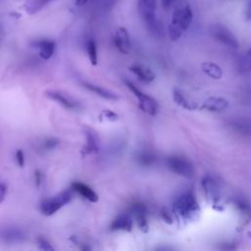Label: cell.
I'll return each mask as SVG.
<instances>
[{
    "instance_id": "cell-1",
    "label": "cell",
    "mask_w": 251,
    "mask_h": 251,
    "mask_svg": "<svg viewBox=\"0 0 251 251\" xmlns=\"http://www.w3.org/2000/svg\"><path fill=\"white\" fill-rule=\"evenodd\" d=\"M193 20V10L188 5L176 9L172 17V22L168 28L170 38L174 41L180 38L182 34L191 27Z\"/></svg>"
},
{
    "instance_id": "cell-18",
    "label": "cell",
    "mask_w": 251,
    "mask_h": 251,
    "mask_svg": "<svg viewBox=\"0 0 251 251\" xmlns=\"http://www.w3.org/2000/svg\"><path fill=\"white\" fill-rule=\"evenodd\" d=\"M82 85L84 88H86L87 90H89L90 91L95 93L96 95L104 98V99H107V100H118L120 97L118 94H116L115 92H112L106 89H103L99 86H96V85H93L91 83H89V82H82Z\"/></svg>"
},
{
    "instance_id": "cell-15",
    "label": "cell",
    "mask_w": 251,
    "mask_h": 251,
    "mask_svg": "<svg viewBox=\"0 0 251 251\" xmlns=\"http://www.w3.org/2000/svg\"><path fill=\"white\" fill-rule=\"evenodd\" d=\"M0 237H1L4 241L9 243H15V242H22L26 239V235L24 232L18 228H6L0 232Z\"/></svg>"
},
{
    "instance_id": "cell-31",
    "label": "cell",
    "mask_w": 251,
    "mask_h": 251,
    "mask_svg": "<svg viewBox=\"0 0 251 251\" xmlns=\"http://www.w3.org/2000/svg\"><path fill=\"white\" fill-rule=\"evenodd\" d=\"M16 160H17V163L20 167H24L25 165V155H24V152L22 150H17L16 152Z\"/></svg>"
},
{
    "instance_id": "cell-17",
    "label": "cell",
    "mask_w": 251,
    "mask_h": 251,
    "mask_svg": "<svg viewBox=\"0 0 251 251\" xmlns=\"http://www.w3.org/2000/svg\"><path fill=\"white\" fill-rule=\"evenodd\" d=\"M130 70L139 78L140 81L149 84L155 80V74L151 69L146 66L135 64L130 67Z\"/></svg>"
},
{
    "instance_id": "cell-19",
    "label": "cell",
    "mask_w": 251,
    "mask_h": 251,
    "mask_svg": "<svg viewBox=\"0 0 251 251\" xmlns=\"http://www.w3.org/2000/svg\"><path fill=\"white\" fill-rule=\"evenodd\" d=\"M86 138L87 143L83 148L84 155L97 153L99 151V139L96 134L91 130H88L86 132Z\"/></svg>"
},
{
    "instance_id": "cell-2",
    "label": "cell",
    "mask_w": 251,
    "mask_h": 251,
    "mask_svg": "<svg viewBox=\"0 0 251 251\" xmlns=\"http://www.w3.org/2000/svg\"><path fill=\"white\" fill-rule=\"evenodd\" d=\"M173 209L177 216L184 221L193 220L200 211L198 202L193 192H185L178 197L174 201Z\"/></svg>"
},
{
    "instance_id": "cell-23",
    "label": "cell",
    "mask_w": 251,
    "mask_h": 251,
    "mask_svg": "<svg viewBox=\"0 0 251 251\" xmlns=\"http://www.w3.org/2000/svg\"><path fill=\"white\" fill-rule=\"evenodd\" d=\"M202 71L211 79L220 80L223 77V70L222 68L213 62H204L201 65Z\"/></svg>"
},
{
    "instance_id": "cell-6",
    "label": "cell",
    "mask_w": 251,
    "mask_h": 251,
    "mask_svg": "<svg viewBox=\"0 0 251 251\" xmlns=\"http://www.w3.org/2000/svg\"><path fill=\"white\" fill-rule=\"evenodd\" d=\"M167 167L173 173L186 178L192 179L195 176V169L192 163L187 159L180 156H170L166 160Z\"/></svg>"
},
{
    "instance_id": "cell-34",
    "label": "cell",
    "mask_w": 251,
    "mask_h": 251,
    "mask_svg": "<svg viewBox=\"0 0 251 251\" xmlns=\"http://www.w3.org/2000/svg\"><path fill=\"white\" fill-rule=\"evenodd\" d=\"M175 2V0H161V4L165 9H169L172 7L173 3Z\"/></svg>"
},
{
    "instance_id": "cell-32",
    "label": "cell",
    "mask_w": 251,
    "mask_h": 251,
    "mask_svg": "<svg viewBox=\"0 0 251 251\" xmlns=\"http://www.w3.org/2000/svg\"><path fill=\"white\" fill-rule=\"evenodd\" d=\"M245 19L246 21H251V0H247L245 8Z\"/></svg>"
},
{
    "instance_id": "cell-35",
    "label": "cell",
    "mask_w": 251,
    "mask_h": 251,
    "mask_svg": "<svg viewBox=\"0 0 251 251\" xmlns=\"http://www.w3.org/2000/svg\"><path fill=\"white\" fill-rule=\"evenodd\" d=\"M161 215H162L164 221H166L167 223H170V224H171V223L173 222V221H172V218H171V216H170V214H169L167 211L161 212Z\"/></svg>"
},
{
    "instance_id": "cell-21",
    "label": "cell",
    "mask_w": 251,
    "mask_h": 251,
    "mask_svg": "<svg viewBox=\"0 0 251 251\" xmlns=\"http://www.w3.org/2000/svg\"><path fill=\"white\" fill-rule=\"evenodd\" d=\"M173 99L176 102L177 105L180 106L181 108L185 109V110H196L197 108V104L193 101L191 98H188L187 96H185L180 90H173Z\"/></svg>"
},
{
    "instance_id": "cell-12",
    "label": "cell",
    "mask_w": 251,
    "mask_h": 251,
    "mask_svg": "<svg viewBox=\"0 0 251 251\" xmlns=\"http://www.w3.org/2000/svg\"><path fill=\"white\" fill-rule=\"evenodd\" d=\"M112 231L131 232L133 230V219L130 214L123 213L117 216L111 224Z\"/></svg>"
},
{
    "instance_id": "cell-9",
    "label": "cell",
    "mask_w": 251,
    "mask_h": 251,
    "mask_svg": "<svg viewBox=\"0 0 251 251\" xmlns=\"http://www.w3.org/2000/svg\"><path fill=\"white\" fill-rule=\"evenodd\" d=\"M202 187L208 201L217 204L220 200V187L218 182L210 176H206L202 179Z\"/></svg>"
},
{
    "instance_id": "cell-10",
    "label": "cell",
    "mask_w": 251,
    "mask_h": 251,
    "mask_svg": "<svg viewBox=\"0 0 251 251\" xmlns=\"http://www.w3.org/2000/svg\"><path fill=\"white\" fill-rule=\"evenodd\" d=\"M114 44L123 54H129L131 51V38L128 31L125 28H119L114 36Z\"/></svg>"
},
{
    "instance_id": "cell-36",
    "label": "cell",
    "mask_w": 251,
    "mask_h": 251,
    "mask_svg": "<svg viewBox=\"0 0 251 251\" xmlns=\"http://www.w3.org/2000/svg\"><path fill=\"white\" fill-rule=\"evenodd\" d=\"M35 177H36V185H37V186H39L40 181H41V174H40L38 171H36V174H35Z\"/></svg>"
},
{
    "instance_id": "cell-25",
    "label": "cell",
    "mask_w": 251,
    "mask_h": 251,
    "mask_svg": "<svg viewBox=\"0 0 251 251\" xmlns=\"http://www.w3.org/2000/svg\"><path fill=\"white\" fill-rule=\"evenodd\" d=\"M87 52L89 55V59L93 66L97 65L98 56H97V45L93 38H90L87 42Z\"/></svg>"
},
{
    "instance_id": "cell-20",
    "label": "cell",
    "mask_w": 251,
    "mask_h": 251,
    "mask_svg": "<svg viewBox=\"0 0 251 251\" xmlns=\"http://www.w3.org/2000/svg\"><path fill=\"white\" fill-rule=\"evenodd\" d=\"M231 127L240 135L251 136V119L249 118H237L233 119L230 123Z\"/></svg>"
},
{
    "instance_id": "cell-11",
    "label": "cell",
    "mask_w": 251,
    "mask_h": 251,
    "mask_svg": "<svg viewBox=\"0 0 251 251\" xmlns=\"http://www.w3.org/2000/svg\"><path fill=\"white\" fill-rule=\"evenodd\" d=\"M229 106V101L223 97H209L201 105V109L209 112H221L227 109Z\"/></svg>"
},
{
    "instance_id": "cell-33",
    "label": "cell",
    "mask_w": 251,
    "mask_h": 251,
    "mask_svg": "<svg viewBox=\"0 0 251 251\" xmlns=\"http://www.w3.org/2000/svg\"><path fill=\"white\" fill-rule=\"evenodd\" d=\"M104 114H105L106 118H107L108 120H110V121H115V120H117V119H118V115H117V114H115L114 112L110 111V110H106V111H104Z\"/></svg>"
},
{
    "instance_id": "cell-16",
    "label": "cell",
    "mask_w": 251,
    "mask_h": 251,
    "mask_svg": "<svg viewBox=\"0 0 251 251\" xmlns=\"http://www.w3.org/2000/svg\"><path fill=\"white\" fill-rule=\"evenodd\" d=\"M73 191L77 192L80 196L85 197L90 202H96L98 200V196L97 194L92 190L91 187H90L88 184L80 181H75L72 184Z\"/></svg>"
},
{
    "instance_id": "cell-29",
    "label": "cell",
    "mask_w": 251,
    "mask_h": 251,
    "mask_svg": "<svg viewBox=\"0 0 251 251\" xmlns=\"http://www.w3.org/2000/svg\"><path fill=\"white\" fill-rule=\"evenodd\" d=\"M59 140H57V139H48V140H46L45 142H44V146H45V148L46 149H53V148H55L58 144H59Z\"/></svg>"
},
{
    "instance_id": "cell-37",
    "label": "cell",
    "mask_w": 251,
    "mask_h": 251,
    "mask_svg": "<svg viewBox=\"0 0 251 251\" xmlns=\"http://www.w3.org/2000/svg\"><path fill=\"white\" fill-rule=\"evenodd\" d=\"M89 2V0H75V3L77 6H84Z\"/></svg>"
},
{
    "instance_id": "cell-22",
    "label": "cell",
    "mask_w": 251,
    "mask_h": 251,
    "mask_svg": "<svg viewBox=\"0 0 251 251\" xmlns=\"http://www.w3.org/2000/svg\"><path fill=\"white\" fill-rule=\"evenodd\" d=\"M54 0H27L25 2V11L30 15H35L49 5Z\"/></svg>"
},
{
    "instance_id": "cell-27",
    "label": "cell",
    "mask_w": 251,
    "mask_h": 251,
    "mask_svg": "<svg viewBox=\"0 0 251 251\" xmlns=\"http://www.w3.org/2000/svg\"><path fill=\"white\" fill-rule=\"evenodd\" d=\"M139 162L143 165H151L154 162V156L148 152H143L138 157Z\"/></svg>"
},
{
    "instance_id": "cell-5",
    "label": "cell",
    "mask_w": 251,
    "mask_h": 251,
    "mask_svg": "<svg viewBox=\"0 0 251 251\" xmlns=\"http://www.w3.org/2000/svg\"><path fill=\"white\" fill-rule=\"evenodd\" d=\"M126 86L128 87V89L135 94V96L138 98L139 100V106L140 108L146 114L150 115V116H155L158 113V103L157 101L151 97L150 95L143 92L141 90L138 89V87H136L132 82L125 80L124 81Z\"/></svg>"
},
{
    "instance_id": "cell-8",
    "label": "cell",
    "mask_w": 251,
    "mask_h": 251,
    "mask_svg": "<svg viewBox=\"0 0 251 251\" xmlns=\"http://www.w3.org/2000/svg\"><path fill=\"white\" fill-rule=\"evenodd\" d=\"M45 95L49 99L56 101L57 103H59L60 105L69 110H77L81 107L80 103L76 99H74L73 97H71L66 93H63L62 91L47 90L45 91Z\"/></svg>"
},
{
    "instance_id": "cell-30",
    "label": "cell",
    "mask_w": 251,
    "mask_h": 251,
    "mask_svg": "<svg viewBox=\"0 0 251 251\" xmlns=\"http://www.w3.org/2000/svg\"><path fill=\"white\" fill-rule=\"evenodd\" d=\"M7 193V185L4 182L0 181V203H2L3 200L5 199Z\"/></svg>"
},
{
    "instance_id": "cell-4",
    "label": "cell",
    "mask_w": 251,
    "mask_h": 251,
    "mask_svg": "<svg viewBox=\"0 0 251 251\" xmlns=\"http://www.w3.org/2000/svg\"><path fill=\"white\" fill-rule=\"evenodd\" d=\"M72 190H66L55 196L54 197L43 200L40 203V212L45 216H51L60 210L63 206L67 205L73 198Z\"/></svg>"
},
{
    "instance_id": "cell-26",
    "label": "cell",
    "mask_w": 251,
    "mask_h": 251,
    "mask_svg": "<svg viewBox=\"0 0 251 251\" xmlns=\"http://www.w3.org/2000/svg\"><path fill=\"white\" fill-rule=\"evenodd\" d=\"M236 206L240 211V213L243 214V217H249L251 215V207L244 200L236 201Z\"/></svg>"
},
{
    "instance_id": "cell-7",
    "label": "cell",
    "mask_w": 251,
    "mask_h": 251,
    "mask_svg": "<svg viewBox=\"0 0 251 251\" xmlns=\"http://www.w3.org/2000/svg\"><path fill=\"white\" fill-rule=\"evenodd\" d=\"M210 33L217 41L223 43L224 45L233 49L238 48L239 43L235 36L226 26L222 24H215L211 27Z\"/></svg>"
},
{
    "instance_id": "cell-24",
    "label": "cell",
    "mask_w": 251,
    "mask_h": 251,
    "mask_svg": "<svg viewBox=\"0 0 251 251\" xmlns=\"http://www.w3.org/2000/svg\"><path fill=\"white\" fill-rule=\"evenodd\" d=\"M236 68L239 74H248L251 72V48L240 57Z\"/></svg>"
},
{
    "instance_id": "cell-28",
    "label": "cell",
    "mask_w": 251,
    "mask_h": 251,
    "mask_svg": "<svg viewBox=\"0 0 251 251\" xmlns=\"http://www.w3.org/2000/svg\"><path fill=\"white\" fill-rule=\"evenodd\" d=\"M37 244H38L39 248L42 249V250H52L53 249V247L49 243V241L45 237H43V236L37 237Z\"/></svg>"
},
{
    "instance_id": "cell-13",
    "label": "cell",
    "mask_w": 251,
    "mask_h": 251,
    "mask_svg": "<svg viewBox=\"0 0 251 251\" xmlns=\"http://www.w3.org/2000/svg\"><path fill=\"white\" fill-rule=\"evenodd\" d=\"M33 45L38 49L39 56L43 60H49L53 56V54L55 52V48H56L55 42L50 39L37 40V41L34 42Z\"/></svg>"
},
{
    "instance_id": "cell-3",
    "label": "cell",
    "mask_w": 251,
    "mask_h": 251,
    "mask_svg": "<svg viewBox=\"0 0 251 251\" xmlns=\"http://www.w3.org/2000/svg\"><path fill=\"white\" fill-rule=\"evenodd\" d=\"M156 0H139V12L143 21L154 36H160L162 30L156 18Z\"/></svg>"
},
{
    "instance_id": "cell-14",
    "label": "cell",
    "mask_w": 251,
    "mask_h": 251,
    "mask_svg": "<svg viewBox=\"0 0 251 251\" xmlns=\"http://www.w3.org/2000/svg\"><path fill=\"white\" fill-rule=\"evenodd\" d=\"M132 214L136 218L138 226L143 233L148 232V222L146 218V208L143 204L138 203L132 207Z\"/></svg>"
}]
</instances>
